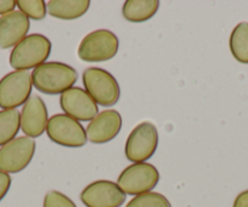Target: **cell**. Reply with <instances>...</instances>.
Here are the masks:
<instances>
[{"label":"cell","instance_id":"ffe728a7","mask_svg":"<svg viewBox=\"0 0 248 207\" xmlns=\"http://www.w3.org/2000/svg\"><path fill=\"white\" fill-rule=\"evenodd\" d=\"M18 11L25 14L28 18L40 21L46 16V3L44 0H18Z\"/></svg>","mask_w":248,"mask_h":207},{"label":"cell","instance_id":"5b68a950","mask_svg":"<svg viewBox=\"0 0 248 207\" xmlns=\"http://www.w3.org/2000/svg\"><path fill=\"white\" fill-rule=\"evenodd\" d=\"M158 146V130L151 122H141L129 133L124 154L133 163L146 162Z\"/></svg>","mask_w":248,"mask_h":207},{"label":"cell","instance_id":"44dd1931","mask_svg":"<svg viewBox=\"0 0 248 207\" xmlns=\"http://www.w3.org/2000/svg\"><path fill=\"white\" fill-rule=\"evenodd\" d=\"M43 207H77V205L63 192L51 190L44 196Z\"/></svg>","mask_w":248,"mask_h":207},{"label":"cell","instance_id":"7c38bea8","mask_svg":"<svg viewBox=\"0 0 248 207\" xmlns=\"http://www.w3.org/2000/svg\"><path fill=\"white\" fill-rule=\"evenodd\" d=\"M21 130L28 138H39L46 130L47 122V109L44 100L40 96L33 95L23 105L22 111L20 112Z\"/></svg>","mask_w":248,"mask_h":207},{"label":"cell","instance_id":"2e32d148","mask_svg":"<svg viewBox=\"0 0 248 207\" xmlns=\"http://www.w3.org/2000/svg\"><path fill=\"white\" fill-rule=\"evenodd\" d=\"M159 9L158 0H127L122 14L129 22H145L157 14Z\"/></svg>","mask_w":248,"mask_h":207},{"label":"cell","instance_id":"9a60e30c","mask_svg":"<svg viewBox=\"0 0 248 207\" xmlns=\"http://www.w3.org/2000/svg\"><path fill=\"white\" fill-rule=\"evenodd\" d=\"M89 0H50L46 10L51 17L60 20H76L88 13Z\"/></svg>","mask_w":248,"mask_h":207},{"label":"cell","instance_id":"8fae6325","mask_svg":"<svg viewBox=\"0 0 248 207\" xmlns=\"http://www.w3.org/2000/svg\"><path fill=\"white\" fill-rule=\"evenodd\" d=\"M60 106L66 115L79 122H90L99 115V108L95 100L85 89L79 87H72L62 93Z\"/></svg>","mask_w":248,"mask_h":207},{"label":"cell","instance_id":"277c9868","mask_svg":"<svg viewBox=\"0 0 248 207\" xmlns=\"http://www.w3.org/2000/svg\"><path fill=\"white\" fill-rule=\"evenodd\" d=\"M119 49V40L108 30H96L85 35L78 47V58L84 63H104L113 59Z\"/></svg>","mask_w":248,"mask_h":207},{"label":"cell","instance_id":"5bb4252c","mask_svg":"<svg viewBox=\"0 0 248 207\" xmlns=\"http://www.w3.org/2000/svg\"><path fill=\"white\" fill-rule=\"evenodd\" d=\"M30 28V18L21 11L0 16V49L15 48L27 37Z\"/></svg>","mask_w":248,"mask_h":207},{"label":"cell","instance_id":"30bf717a","mask_svg":"<svg viewBox=\"0 0 248 207\" xmlns=\"http://www.w3.org/2000/svg\"><path fill=\"white\" fill-rule=\"evenodd\" d=\"M127 195L112 180H95L80 192V201L87 207H121Z\"/></svg>","mask_w":248,"mask_h":207},{"label":"cell","instance_id":"4fadbf2b","mask_svg":"<svg viewBox=\"0 0 248 207\" xmlns=\"http://www.w3.org/2000/svg\"><path fill=\"white\" fill-rule=\"evenodd\" d=\"M122 129V116L116 110H105L87 126V138L93 144H106L113 140Z\"/></svg>","mask_w":248,"mask_h":207},{"label":"cell","instance_id":"9c48e42d","mask_svg":"<svg viewBox=\"0 0 248 207\" xmlns=\"http://www.w3.org/2000/svg\"><path fill=\"white\" fill-rule=\"evenodd\" d=\"M35 142L32 138L17 137L0 147V171L8 175L20 173L32 162L35 154Z\"/></svg>","mask_w":248,"mask_h":207},{"label":"cell","instance_id":"8992f818","mask_svg":"<svg viewBox=\"0 0 248 207\" xmlns=\"http://www.w3.org/2000/svg\"><path fill=\"white\" fill-rule=\"evenodd\" d=\"M159 182V172L147 162L132 163L124 168L117 179V184L125 195H138L152 191Z\"/></svg>","mask_w":248,"mask_h":207},{"label":"cell","instance_id":"e0dca14e","mask_svg":"<svg viewBox=\"0 0 248 207\" xmlns=\"http://www.w3.org/2000/svg\"><path fill=\"white\" fill-rule=\"evenodd\" d=\"M229 47L233 58L241 64H248V22H241L230 34Z\"/></svg>","mask_w":248,"mask_h":207},{"label":"cell","instance_id":"ba28073f","mask_svg":"<svg viewBox=\"0 0 248 207\" xmlns=\"http://www.w3.org/2000/svg\"><path fill=\"white\" fill-rule=\"evenodd\" d=\"M46 134L52 143L66 147H82L88 142L87 132L79 121L66 113H56L49 118Z\"/></svg>","mask_w":248,"mask_h":207},{"label":"cell","instance_id":"cb8c5ba5","mask_svg":"<svg viewBox=\"0 0 248 207\" xmlns=\"http://www.w3.org/2000/svg\"><path fill=\"white\" fill-rule=\"evenodd\" d=\"M232 207H248V190L240 192L236 196Z\"/></svg>","mask_w":248,"mask_h":207},{"label":"cell","instance_id":"7a4b0ae2","mask_svg":"<svg viewBox=\"0 0 248 207\" xmlns=\"http://www.w3.org/2000/svg\"><path fill=\"white\" fill-rule=\"evenodd\" d=\"M51 53V42L43 34H30L18 43L9 58L10 66L15 71L34 70L46 63Z\"/></svg>","mask_w":248,"mask_h":207},{"label":"cell","instance_id":"d6986e66","mask_svg":"<svg viewBox=\"0 0 248 207\" xmlns=\"http://www.w3.org/2000/svg\"><path fill=\"white\" fill-rule=\"evenodd\" d=\"M125 207H171L170 202L159 192L149 191L134 196Z\"/></svg>","mask_w":248,"mask_h":207},{"label":"cell","instance_id":"603a6c76","mask_svg":"<svg viewBox=\"0 0 248 207\" xmlns=\"http://www.w3.org/2000/svg\"><path fill=\"white\" fill-rule=\"evenodd\" d=\"M16 6H17V1L15 0H0V16L15 11Z\"/></svg>","mask_w":248,"mask_h":207},{"label":"cell","instance_id":"3957f363","mask_svg":"<svg viewBox=\"0 0 248 207\" xmlns=\"http://www.w3.org/2000/svg\"><path fill=\"white\" fill-rule=\"evenodd\" d=\"M83 84L85 92L101 106L117 104L121 97V88L113 75L100 67H89L83 72Z\"/></svg>","mask_w":248,"mask_h":207},{"label":"cell","instance_id":"6da1fadb","mask_svg":"<svg viewBox=\"0 0 248 207\" xmlns=\"http://www.w3.org/2000/svg\"><path fill=\"white\" fill-rule=\"evenodd\" d=\"M33 87L47 95L65 93L76 84L78 73L72 66L57 61H49L38 66L31 73Z\"/></svg>","mask_w":248,"mask_h":207},{"label":"cell","instance_id":"7402d4cb","mask_svg":"<svg viewBox=\"0 0 248 207\" xmlns=\"http://www.w3.org/2000/svg\"><path fill=\"white\" fill-rule=\"evenodd\" d=\"M11 187V177L8 173L0 171V201L6 196Z\"/></svg>","mask_w":248,"mask_h":207},{"label":"cell","instance_id":"ac0fdd59","mask_svg":"<svg viewBox=\"0 0 248 207\" xmlns=\"http://www.w3.org/2000/svg\"><path fill=\"white\" fill-rule=\"evenodd\" d=\"M21 129L17 110H0V147L14 140Z\"/></svg>","mask_w":248,"mask_h":207},{"label":"cell","instance_id":"52a82bcc","mask_svg":"<svg viewBox=\"0 0 248 207\" xmlns=\"http://www.w3.org/2000/svg\"><path fill=\"white\" fill-rule=\"evenodd\" d=\"M32 76L28 71H13L0 80V109L16 110L32 94Z\"/></svg>","mask_w":248,"mask_h":207}]
</instances>
